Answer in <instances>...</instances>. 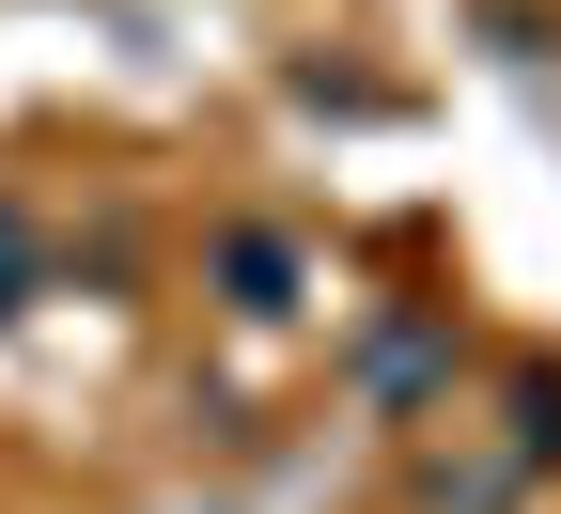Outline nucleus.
<instances>
[{"label":"nucleus","mask_w":561,"mask_h":514,"mask_svg":"<svg viewBox=\"0 0 561 514\" xmlns=\"http://www.w3.org/2000/svg\"><path fill=\"white\" fill-rule=\"evenodd\" d=\"M297 235H280V218H234V235H219V297L250 312V328H280V312H297Z\"/></svg>","instance_id":"f257e3e1"},{"label":"nucleus","mask_w":561,"mask_h":514,"mask_svg":"<svg viewBox=\"0 0 561 514\" xmlns=\"http://www.w3.org/2000/svg\"><path fill=\"white\" fill-rule=\"evenodd\" d=\"M437 375H453V328H437V312H405V328H375V343H359V406H375V421H405Z\"/></svg>","instance_id":"f03ea898"},{"label":"nucleus","mask_w":561,"mask_h":514,"mask_svg":"<svg viewBox=\"0 0 561 514\" xmlns=\"http://www.w3.org/2000/svg\"><path fill=\"white\" fill-rule=\"evenodd\" d=\"M515 499H530L515 453H437V468H421V514H515Z\"/></svg>","instance_id":"7ed1b4c3"},{"label":"nucleus","mask_w":561,"mask_h":514,"mask_svg":"<svg viewBox=\"0 0 561 514\" xmlns=\"http://www.w3.org/2000/svg\"><path fill=\"white\" fill-rule=\"evenodd\" d=\"M500 453L546 483L561 468V358H515V406H500Z\"/></svg>","instance_id":"20e7f679"},{"label":"nucleus","mask_w":561,"mask_h":514,"mask_svg":"<svg viewBox=\"0 0 561 514\" xmlns=\"http://www.w3.org/2000/svg\"><path fill=\"white\" fill-rule=\"evenodd\" d=\"M16 312H32V218L0 203V328H16Z\"/></svg>","instance_id":"39448f33"}]
</instances>
